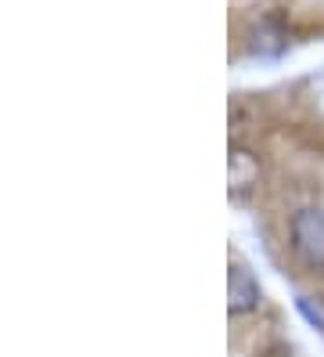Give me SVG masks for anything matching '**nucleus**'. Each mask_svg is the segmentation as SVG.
<instances>
[{"label":"nucleus","instance_id":"1","mask_svg":"<svg viewBox=\"0 0 324 357\" xmlns=\"http://www.w3.org/2000/svg\"><path fill=\"white\" fill-rule=\"evenodd\" d=\"M288 245L299 264L314 271H324V209L321 206H302L288 220Z\"/></svg>","mask_w":324,"mask_h":357},{"label":"nucleus","instance_id":"2","mask_svg":"<svg viewBox=\"0 0 324 357\" xmlns=\"http://www.w3.org/2000/svg\"><path fill=\"white\" fill-rule=\"evenodd\" d=\"M259 307V285L252 278V271L242 260L227 264V310L231 314H249Z\"/></svg>","mask_w":324,"mask_h":357},{"label":"nucleus","instance_id":"3","mask_svg":"<svg viewBox=\"0 0 324 357\" xmlns=\"http://www.w3.org/2000/svg\"><path fill=\"white\" fill-rule=\"evenodd\" d=\"M227 174H231V192L234 195H245V192H252V188L259 184L263 166H259V159L245 149V144H231V152H227Z\"/></svg>","mask_w":324,"mask_h":357},{"label":"nucleus","instance_id":"4","mask_svg":"<svg viewBox=\"0 0 324 357\" xmlns=\"http://www.w3.org/2000/svg\"><path fill=\"white\" fill-rule=\"evenodd\" d=\"M299 314L324 332V285H317V292H299Z\"/></svg>","mask_w":324,"mask_h":357}]
</instances>
